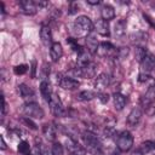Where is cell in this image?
Instances as JSON below:
<instances>
[{
    "label": "cell",
    "instance_id": "6da1fadb",
    "mask_svg": "<svg viewBox=\"0 0 155 155\" xmlns=\"http://www.w3.org/2000/svg\"><path fill=\"white\" fill-rule=\"evenodd\" d=\"M81 138H82L88 153H91L92 155H102L103 154L102 143H101V140L98 139V137L93 132L85 131V132H82Z\"/></svg>",
    "mask_w": 155,
    "mask_h": 155
},
{
    "label": "cell",
    "instance_id": "7a4b0ae2",
    "mask_svg": "<svg viewBox=\"0 0 155 155\" xmlns=\"http://www.w3.org/2000/svg\"><path fill=\"white\" fill-rule=\"evenodd\" d=\"M133 145V137L131 132L122 131L116 138V147L120 151H128Z\"/></svg>",
    "mask_w": 155,
    "mask_h": 155
},
{
    "label": "cell",
    "instance_id": "3957f363",
    "mask_svg": "<svg viewBox=\"0 0 155 155\" xmlns=\"http://www.w3.org/2000/svg\"><path fill=\"white\" fill-rule=\"evenodd\" d=\"M22 111L30 119H42L45 113H44V109L35 102H31V103H25L22 108Z\"/></svg>",
    "mask_w": 155,
    "mask_h": 155
},
{
    "label": "cell",
    "instance_id": "277c9868",
    "mask_svg": "<svg viewBox=\"0 0 155 155\" xmlns=\"http://www.w3.org/2000/svg\"><path fill=\"white\" fill-rule=\"evenodd\" d=\"M48 104H50L51 111H52V114H53L54 116H57V117H63V116H65V109H64V107H63V104H62L59 97H58L56 93L52 94L51 101L48 102Z\"/></svg>",
    "mask_w": 155,
    "mask_h": 155
},
{
    "label": "cell",
    "instance_id": "5b68a950",
    "mask_svg": "<svg viewBox=\"0 0 155 155\" xmlns=\"http://www.w3.org/2000/svg\"><path fill=\"white\" fill-rule=\"evenodd\" d=\"M57 84L64 90H75L80 86V82L70 76H63L62 74H57Z\"/></svg>",
    "mask_w": 155,
    "mask_h": 155
},
{
    "label": "cell",
    "instance_id": "8992f818",
    "mask_svg": "<svg viewBox=\"0 0 155 155\" xmlns=\"http://www.w3.org/2000/svg\"><path fill=\"white\" fill-rule=\"evenodd\" d=\"M75 27L85 33H92V30L94 29V24L87 16H79L75 19Z\"/></svg>",
    "mask_w": 155,
    "mask_h": 155
},
{
    "label": "cell",
    "instance_id": "52a82bcc",
    "mask_svg": "<svg viewBox=\"0 0 155 155\" xmlns=\"http://www.w3.org/2000/svg\"><path fill=\"white\" fill-rule=\"evenodd\" d=\"M65 148L68 150V153L70 155H85L86 154V150L85 148H82L75 139L73 138H68L65 140Z\"/></svg>",
    "mask_w": 155,
    "mask_h": 155
},
{
    "label": "cell",
    "instance_id": "ba28073f",
    "mask_svg": "<svg viewBox=\"0 0 155 155\" xmlns=\"http://www.w3.org/2000/svg\"><path fill=\"white\" fill-rule=\"evenodd\" d=\"M96 70H97V65L91 62L90 64H87V65L84 67V68H76V69L74 70V73H75L76 75H79V76L85 78V79H91V78H94Z\"/></svg>",
    "mask_w": 155,
    "mask_h": 155
},
{
    "label": "cell",
    "instance_id": "9c48e42d",
    "mask_svg": "<svg viewBox=\"0 0 155 155\" xmlns=\"http://www.w3.org/2000/svg\"><path fill=\"white\" fill-rule=\"evenodd\" d=\"M154 103H155V84H153V85L147 90V92L144 93V96L140 98V104H142V107L149 108V107H151Z\"/></svg>",
    "mask_w": 155,
    "mask_h": 155
},
{
    "label": "cell",
    "instance_id": "30bf717a",
    "mask_svg": "<svg viewBox=\"0 0 155 155\" xmlns=\"http://www.w3.org/2000/svg\"><path fill=\"white\" fill-rule=\"evenodd\" d=\"M142 115H143V111H142V108H140V107L133 108V109L130 111L128 116H127V124H128V126L136 127V126L138 125V122L140 121Z\"/></svg>",
    "mask_w": 155,
    "mask_h": 155
},
{
    "label": "cell",
    "instance_id": "8fae6325",
    "mask_svg": "<svg viewBox=\"0 0 155 155\" xmlns=\"http://www.w3.org/2000/svg\"><path fill=\"white\" fill-rule=\"evenodd\" d=\"M155 68V56L151 53H148L145 58L140 62V73L149 74Z\"/></svg>",
    "mask_w": 155,
    "mask_h": 155
},
{
    "label": "cell",
    "instance_id": "7c38bea8",
    "mask_svg": "<svg viewBox=\"0 0 155 155\" xmlns=\"http://www.w3.org/2000/svg\"><path fill=\"white\" fill-rule=\"evenodd\" d=\"M19 7H21V12L27 15V16H33L38 11V7H36V5L33 0H22V1H19Z\"/></svg>",
    "mask_w": 155,
    "mask_h": 155
},
{
    "label": "cell",
    "instance_id": "4fadbf2b",
    "mask_svg": "<svg viewBox=\"0 0 155 155\" xmlns=\"http://www.w3.org/2000/svg\"><path fill=\"white\" fill-rule=\"evenodd\" d=\"M18 92H19V96H21L27 103L34 102V97H35L34 91H33L29 86H27L25 84H19V85H18Z\"/></svg>",
    "mask_w": 155,
    "mask_h": 155
},
{
    "label": "cell",
    "instance_id": "5bb4252c",
    "mask_svg": "<svg viewBox=\"0 0 155 155\" xmlns=\"http://www.w3.org/2000/svg\"><path fill=\"white\" fill-rule=\"evenodd\" d=\"M110 84V76L107 73H102L96 78L94 81V87L96 90H98L99 92H102L103 90H105Z\"/></svg>",
    "mask_w": 155,
    "mask_h": 155
},
{
    "label": "cell",
    "instance_id": "9a60e30c",
    "mask_svg": "<svg viewBox=\"0 0 155 155\" xmlns=\"http://www.w3.org/2000/svg\"><path fill=\"white\" fill-rule=\"evenodd\" d=\"M97 53L103 56V57H109V56H113V54L116 56V48L110 42H101L99 46H98Z\"/></svg>",
    "mask_w": 155,
    "mask_h": 155
},
{
    "label": "cell",
    "instance_id": "2e32d148",
    "mask_svg": "<svg viewBox=\"0 0 155 155\" xmlns=\"http://www.w3.org/2000/svg\"><path fill=\"white\" fill-rule=\"evenodd\" d=\"M94 30L102 35V36H109L110 35V27H109V23L108 21H104V19H98L94 24Z\"/></svg>",
    "mask_w": 155,
    "mask_h": 155
},
{
    "label": "cell",
    "instance_id": "e0dca14e",
    "mask_svg": "<svg viewBox=\"0 0 155 155\" xmlns=\"http://www.w3.org/2000/svg\"><path fill=\"white\" fill-rule=\"evenodd\" d=\"M40 39H41V42L45 45V46H50L53 44L52 42V31H51V28L47 27V25H42L41 29H40Z\"/></svg>",
    "mask_w": 155,
    "mask_h": 155
},
{
    "label": "cell",
    "instance_id": "ac0fdd59",
    "mask_svg": "<svg viewBox=\"0 0 155 155\" xmlns=\"http://www.w3.org/2000/svg\"><path fill=\"white\" fill-rule=\"evenodd\" d=\"M50 56L52 62H58L63 56V47L59 42H53L50 47Z\"/></svg>",
    "mask_w": 155,
    "mask_h": 155
},
{
    "label": "cell",
    "instance_id": "d6986e66",
    "mask_svg": "<svg viewBox=\"0 0 155 155\" xmlns=\"http://www.w3.org/2000/svg\"><path fill=\"white\" fill-rule=\"evenodd\" d=\"M40 93L42 96V98L48 103L51 101V97H52V88H51V85L47 80H42L41 84H40Z\"/></svg>",
    "mask_w": 155,
    "mask_h": 155
},
{
    "label": "cell",
    "instance_id": "ffe728a7",
    "mask_svg": "<svg viewBox=\"0 0 155 155\" xmlns=\"http://www.w3.org/2000/svg\"><path fill=\"white\" fill-rule=\"evenodd\" d=\"M101 16H102V19H104V21L114 19L115 18V10H114V7L108 5V4H104L101 7Z\"/></svg>",
    "mask_w": 155,
    "mask_h": 155
},
{
    "label": "cell",
    "instance_id": "44dd1931",
    "mask_svg": "<svg viewBox=\"0 0 155 155\" xmlns=\"http://www.w3.org/2000/svg\"><path fill=\"white\" fill-rule=\"evenodd\" d=\"M98 46H99V44H98V40L96 39V36L93 34H90L86 38V47H87V51L91 54H94L98 51Z\"/></svg>",
    "mask_w": 155,
    "mask_h": 155
},
{
    "label": "cell",
    "instance_id": "7402d4cb",
    "mask_svg": "<svg viewBox=\"0 0 155 155\" xmlns=\"http://www.w3.org/2000/svg\"><path fill=\"white\" fill-rule=\"evenodd\" d=\"M113 102H114V108L120 111V110H122V109L125 108L127 99H126V97H125L122 93L115 92V93L113 94Z\"/></svg>",
    "mask_w": 155,
    "mask_h": 155
},
{
    "label": "cell",
    "instance_id": "603a6c76",
    "mask_svg": "<svg viewBox=\"0 0 155 155\" xmlns=\"http://www.w3.org/2000/svg\"><path fill=\"white\" fill-rule=\"evenodd\" d=\"M90 54L91 53L87 50H84V48L78 53V68H84V67H86L87 64L91 63Z\"/></svg>",
    "mask_w": 155,
    "mask_h": 155
},
{
    "label": "cell",
    "instance_id": "cb8c5ba5",
    "mask_svg": "<svg viewBox=\"0 0 155 155\" xmlns=\"http://www.w3.org/2000/svg\"><path fill=\"white\" fill-rule=\"evenodd\" d=\"M42 133L47 140H54L56 139V127L52 124H45L42 126Z\"/></svg>",
    "mask_w": 155,
    "mask_h": 155
},
{
    "label": "cell",
    "instance_id": "d4e9b609",
    "mask_svg": "<svg viewBox=\"0 0 155 155\" xmlns=\"http://www.w3.org/2000/svg\"><path fill=\"white\" fill-rule=\"evenodd\" d=\"M125 33H126V23H125V21L120 19L114 25V35H115V38H122L125 35Z\"/></svg>",
    "mask_w": 155,
    "mask_h": 155
},
{
    "label": "cell",
    "instance_id": "484cf974",
    "mask_svg": "<svg viewBox=\"0 0 155 155\" xmlns=\"http://www.w3.org/2000/svg\"><path fill=\"white\" fill-rule=\"evenodd\" d=\"M96 96H97L96 92L90 91V90H85V91H81V92L78 93V99H79V101L87 102V101H92Z\"/></svg>",
    "mask_w": 155,
    "mask_h": 155
},
{
    "label": "cell",
    "instance_id": "4316f807",
    "mask_svg": "<svg viewBox=\"0 0 155 155\" xmlns=\"http://www.w3.org/2000/svg\"><path fill=\"white\" fill-rule=\"evenodd\" d=\"M147 54H148L147 48H144L143 46H136V48H134V58H136L137 62L140 63L145 58Z\"/></svg>",
    "mask_w": 155,
    "mask_h": 155
},
{
    "label": "cell",
    "instance_id": "83f0119b",
    "mask_svg": "<svg viewBox=\"0 0 155 155\" xmlns=\"http://www.w3.org/2000/svg\"><path fill=\"white\" fill-rule=\"evenodd\" d=\"M139 149L142 150L143 154H148V153L155 150V142L154 140H145V142H143L140 144V148Z\"/></svg>",
    "mask_w": 155,
    "mask_h": 155
},
{
    "label": "cell",
    "instance_id": "f1b7e54d",
    "mask_svg": "<svg viewBox=\"0 0 155 155\" xmlns=\"http://www.w3.org/2000/svg\"><path fill=\"white\" fill-rule=\"evenodd\" d=\"M17 149H18V153H21L22 155H29L30 151H31L30 145H29V143H28L27 140H22V142H19Z\"/></svg>",
    "mask_w": 155,
    "mask_h": 155
},
{
    "label": "cell",
    "instance_id": "f546056e",
    "mask_svg": "<svg viewBox=\"0 0 155 155\" xmlns=\"http://www.w3.org/2000/svg\"><path fill=\"white\" fill-rule=\"evenodd\" d=\"M21 122L24 125V126H27L28 128H30V130H38V126H36V124L30 119V117H28V116H22L21 117Z\"/></svg>",
    "mask_w": 155,
    "mask_h": 155
},
{
    "label": "cell",
    "instance_id": "4dcf8cb0",
    "mask_svg": "<svg viewBox=\"0 0 155 155\" xmlns=\"http://www.w3.org/2000/svg\"><path fill=\"white\" fill-rule=\"evenodd\" d=\"M64 153V149H63V145L58 142H54L51 147V154L52 155H63Z\"/></svg>",
    "mask_w": 155,
    "mask_h": 155
},
{
    "label": "cell",
    "instance_id": "1f68e13d",
    "mask_svg": "<svg viewBox=\"0 0 155 155\" xmlns=\"http://www.w3.org/2000/svg\"><path fill=\"white\" fill-rule=\"evenodd\" d=\"M67 44L71 47V50H73V51H76L78 53L82 50V48L80 47V45L78 44V41H76V40H74L73 38H68V39H67Z\"/></svg>",
    "mask_w": 155,
    "mask_h": 155
},
{
    "label": "cell",
    "instance_id": "d6a6232c",
    "mask_svg": "<svg viewBox=\"0 0 155 155\" xmlns=\"http://www.w3.org/2000/svg\"><path fill=\"white\" fill-rule=\"evenodd\" d=\"M28 71V65L27 64H18L13 68V73L16 75H23Z\"/></svg>",
    "mask_w": 155,
    "mask_h": 155
},
{
    "label": "cell",
    "instance_id": "836d02e7",
    "mask_svg": "<svg viewBox=\"0 0 155 155\" xmlns=\"http://www.w3.org/2000/svg\"><path fill=\"white\" fill-rule=\"evenodd\" d=\"M128 52H130L128 47H120V48L116 50V57L120 58V59H122V58H125L128 54Z\"/></svg>",
    "mask_w": 155,
    "mask_h": 155
},
{
    "label": "cell",
    "instance_id": "e575fe53",
    "mask_svg": "<svg viewBox=\"0 0 155 155\" xmlns=\"http://www.w3.org/2000/svg\"><path fill=\"white\" fill-rule=\"evenodd\" d=\"M7 113V104H6V101H5V97L1 96V116L4 117Z\"/></svg>",
    "mask_w": 155,
    "mask_h": 155
},
{
    "label": "cell",
    "instance_id": "d590c367",
    "mask_svg": "<svg viewBox=\"0 0 155 155\" xmlns=\"http://www.w3.org/2000/svg\"><path fill=\"white\" fill-rule=\"evenodd\" d=\"M98 98L102 103H107L109 101V94L108 93H104V92H99L98 93Z\"/></svg>",
    "mask_w": 155,
    "mask_h": 155
},
{
    "label": "cell",
    "instance_id": "8d00e7d4",
    "mask_svg": "<svg viewBox=\"0 0 155 155\" xmlns=\"http://www.w3.org/2000/svg\"><path fill=\"white\" fill-rule=\"evenodd\" d=\"M149 74H144V73H139V75H138V81L139 82H144V81H147V80H149Z\"/></svg>",
    "mask_w": 155,
    "mask_h": 155
},
{
    "label": "cell",
    "instance_id": "74e56055",
    "mask_svg": "<svg viewBox=\"0 0 155 155\" xmlns=\"http://www.w3.org/2000/svg\"><path fill=\"white\" fill-rule=\"evenodd\" d=\"M0 148L1 150H6V143H5V139H4V136H0Z\"/></svg>",
    "mask_w": 155,
    "mask_h": 155
},
{
    "label": "cell",
    "instance_id": "f35d334b",
    "mask_svg": "<svg viewBox=\"0 0 155 155\" xmlns=\"http://www.w3.org/2000/svg\"><path fill=\"white\" fill-rule=\"evenodd\" d=\"M35 70H36V61L31 62V78H35Z\"/></svg>",
    "mask_w": 155,
    "mask_h": 155
},
{
    "label": "cell",
    "instance_id": "ab89813d",
    "mask_svg": "<svg viewBox=\"0 0 155 155\" xmlns=\"http://www.w3.org/2000/svg\"><path fill=\"white\" fill-rule=\"evenodd\" d=\"M143 17L145 18V21H147V22H149V23H150V24H151V25H153V27L155 28V23H153V21H151V18H150V17H149L148 15H145V13H143Z\"/></svg>",
    "mask_w": 155,
    "mask_h": 155
},
{
    "label": "cell",
    "instance_id": "60d3db41",
    "mask_svg": "<svg viewBox=\"0 0 155 155\" xmlns=\"http://www.w3.org/2000/svg\"><path fill=\"white\" fill-rule=\"evenodd\" d=\"M131 155H144V154L142 153L140 149H136V150H133V151L131 153Z\"/></svg>",
    "mask_w": 155,
    "mask_h": 155
},
{
    "label": "cell",
    "instance_id": "b9f144b4",
    "mask_svg": "<svg viewBox=\"0 0 155 155\" xmlns=\"http://www.w3.org/2000/svg\"><path fill=\"white\" fill-rule=\"evenodd\" d=\"M101 1L99 0H87V4L88 5H98Z\"/></svg>",
    "mask_w": 155,
    "mask_h": 155
},
{
    "label": "cell",
    "instance_id": "7bdbcfd3",
    "mask_svg": "<svg viewBox=\"0 0 155 155\" xmlns=\"http://www.w3.org/2000/svg\"><path fill=\"white\" fill-rule=\"evenodd\" d=\"M29 155H31V154H29Z\"/></svg>",
    "mask_w": 155,
    "mask_h": 155
}]
</instances>
